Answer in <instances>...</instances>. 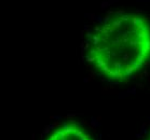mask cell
Instances as JSON below:
<instances>
[{
    "label": "cell",
    "mask_w": 150,
    "mask_h": 140,
    "mask_svg": "<svg viewBox=\"0 0 150 140\" xmlns=\"http://www.w3.org/2000/svg\"><path fill=\"white\" fill-rule=\"evenodd\" d=\"M88 59L109 80L122 82L131 79L150 61V23L132 13L106 20L91 37Z\"/></svg>",
    "instance_id": "1"
},
{
    "label": "cell",
    "mask_w": 150,
    "mask_h": 140,
    "mask_svg": "<svg viewBox=\"0 0 150 140\" xmlns=\"http://www.w3.org/2000/svg\"><path fill=\"white\" fill-rule=\"evenodd\" d=\"M148 140H150V137H149V139H148Z\"/></svg>",
    "instance_id": "3"
},
{
    "label": "cell",
    "mask_w": 150,
    "mask_h": 140,
    "mask_svg": "<svg viewBox=\"0 0 150 140\" xmlns=\"http://www.w3.org/2000/svg\"><path fill=\"white\" fill-rule=\"evenodd\" d=\"M47 140H94L86 130L78 124L67 123L53 130Z\"/></svg>",
    "instance_id": "2"
}]
</instances>
